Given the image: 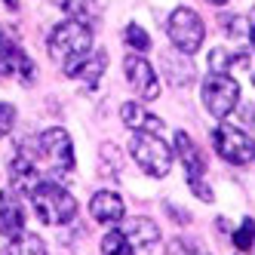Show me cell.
<instances>
[{
  "label": "cell",
  "mask_w": 255,
  "mask_h": 255,
  "mask_svg": "<svg viewBox=\"0 0 255 255\" xmlns=\"http://www.w3.org/2000/svg\"><path fill=\"white\" fill-rule=\"evenodd\" d=\"M93 52V31L80 19H65L56 31L49 34V59L62 65L68 77H74L77 65Z\"/></svg>",
  "instance_id": "cell-1"
},
{
  "label": "cell",
  "mask_w": 255,
  "mask_h": 255,
  "mask_svg": "<svg viewBox=\"0 0 255 255\" xmlns=\"http://www.w3.org/2000/svg\"><path fill=\"white\" fill-rule=\"evenodd\" d=\"M31 203H34V212H37V218L43 225H68L77 215V200L65 188L52 185V181L37 185L31 191Z\"/></svg>",
  "instance_id": "cell-2"
},
{
  "label": "cell",
  "mask_w": 255,
  "mask_h": 255,
  "mask_svg": "<svg viewBox=\"0 0 255 255\" xmlns=\"http://www.w3.org/2000/svg\"><path fill=\"white\" fill-rule=\"evenodd\" d=\"M129 154L154 178H163L172 169V148L160 138V132H135L129 141Z\"/></svg>",
  "instance_id": "cell-3"
},
{
  "label": "cell",
  "mask_w": 255,
  "mask_h": 255,
  "mask_svg": "<svg viewBox=\"0 0 255 255\" xmlns=\"http://www.w3.org/2000/svg\"><path fill=\"white\" fill-rule=\"evenodd\" d=\"M166 34L169 40L178 52H185V56H194V52L203 46V37H206V25L203 19L191 9V6H178L169 22H166Z\"/></svg>",
  "instance_id": "cell-4"
},
{
  "label": "cell",
  "mask_w": 255,
  "mask_h": 255,
  "mask_svg": "<svg viewBox=\"0 0 255 255\" xmlns=\"http://www.w3.org/2000/svg\"><path fill=\"white\" fill-rule=\"evenodd\" d=\"M237 102H240V83L234 77H228L225 71H209L206 80H203V105L206 111L218 120H225Z\"/></svg>",
  "instance_id": "cell-5"
},
{
  "label": "cell",
  "mask_w": 255,
  "mask_h": 255,
  "mask_svg": "<svg viewBox=\"0 0 255 255\" xmlns=\"http://www.w3.org/2000/svg\"><path fill=\"white\" fill-rule=\"evenodd\" d=\"M175 154L181 157V163H185L188 188H191L200 200H212V188L203 181V175H206V157H203V151H200V144H194V138H191L185 129L175 132Z\"/></svg>",
  "instance_id": "cell-6"
},
{
  "label": "cell",
  "mask_w": 255,
  "mask_h": 255,
  "mask_svg": "<svg viewBox=\"0 0 255 255\" xmlns=\"http://www.w3.org/2000/svg\"><path fill=\"white\" fill-rule=\"evenodd\" d=\"M37 151L52 172L68 175L74 169V144H71V135L62 126H52V129H43L37 135Z\"/></svg>",
  "instance_id": "cell-7"
},
{
  "label": "cell",
  "mask_w": 255,
  "mask_h": 255,
  "mask_svg": "<svg viewBox=\"0 0 255 255\" xmlns=\"http://www.w3.org/2000/svg\"><path fill=\"white\" fill-rule=\"evenodd\" d=\"M212 148H215L218 157L234 163V166H246V163H252V138L243 129L231 126V123H218L212 129Z\"/></svg>",
  "instance_id": "cell-8"
},
{
  "label": "cell",
  "mask_w": 255,
  "mask_h": 255,
  "mask_svg": "<svg viewBox=\"0 0 255 255\" xmlns=\"http://www.w3.org/2000/svg\"><path fill=\"white\" fill-rule=\"evenodd\" d=\"M34 74H37V68L22 49L19 37H12L9 31H0V77H15L22 83H31Z\"/></svg>",
  "instance_id": "cell-9"
},
{
  "label": "cell",
  "mask_w": 255,
  "mask_h": 255,
  "mask_svg": "<svg viewBox=\"0 0 255 255\" xmlns=\"http://www.w3.org/2000/svg\"><path fill=\"white\" fill-rule=\"evenodd\" d=\"M123 237H126V243H129L132 255H157L160 243H163L157 222H154V218H144V215L129 218L126 228H123Z\"/></svg>",
  "instance_id": "cell-10"
},
{
  "label": "cell",
  "mask_w": 255,
  "mask_h": 255,
  "mask_svg": "<svg viewBox=\"0 0 255 255\" xmlns=\"http://www.w3.org/2000/svg\"><path fill=\"white\" fill-rule=\"evenodd\" d=\"M123 71H126V83L135 89V96H138V99H144V102L160 99V80H157V71H154L148 62H144L141 56H126Z\"/></svg>",
  "instance_id": "cell-11"
},
{
  "label": "cell",
  "mask_w": 255,
  "mask_h": 255,
  "mask_svg": "<svg viewBox=\"0 0 255 255\" xmlns=\"http://www.w3.org/2000/svg\"><path fill=\"white\" fill-rule=\"evenodd\" d=\"M9 181H12V191L15 194H31L34 188L40 185V169L28 154H19L12 157L9 163Z\"/></svg>",
  "instance_id": "cell-12"
},
{
  "label": "cell",
  "mask_w": 255,
  "mask_h": 255,
  "mask_svg": "<svg viewBox=\"0 0 255 255\" xmlns=\"http://www.w3.org/2000/svg\"><path fill=\"white\" fill-rule=\"evenodd\" d=\"M89 215L96 218L99 225H117L123 218V200L114 191H99L89 200Z\"/></svg>",
  "instance_id": "cell-13"
},
{
  "label": "cell",
  "mask_w": 255,
  "mask_h": 255,
  "mask_svg": "<svg viewBox=\"0 0 255 255\" xmlns=\"http://www.w3.org/2000/svg\"><path fill=\"white\" fill-rule=\"evenodd\" d=\"M120 120H123L126 129H132V132H163V120L154 117L151 111H144L135 102H126L120 108Z\"/></svg>",
  "instance_id": "cell-14"
},
{
  "label": "cell",
  "mask_w": 255,
  "mask_h": 255,
  "mask_svg": "<svg viewBox=\"0 0 255 255\" xmlns=\"http://www.w3.org/2000/svg\"><path fill=\"white\" fill-rule=\"evenodd\" d=\"M25 231V215H22V206L15 203L12 191L3 194V203H0V234L6 237V240H15V237H22Z\"/></svg>",
  "instance_id": "cell-15"
},
{
  "label": "cell",
  "mask_w": 255,
  "mask_h": 255,
  "mask_svg": "<svg viewBox=\"0 0 255 255\" xmlns=\"http://www.w3.org/2000/svg\"><path fill=\"white\" fill-rule=\"evenodd\" d=\"M160 65L166 68V77H169L172 86L181 89V86H191L194 83V65L185 59V52H178V56H175V52H166V56L160 59Z\"/></svg>",
  "instance_id": "cell-16"
},
{
  "label": "cell",
  "mask_w": 255,
  "mask_h": 255,
  "mask_svg": "<svg viewBox=\"0 0 255 255\" xmlns=\"http://www.w3.org/2000/svg\"><path fill=\"white\" fill-rule=\"evenodd\" d=\"M102 71H105V52H89V56L77 65L74 77H83L86 83H96L102 77Z\"/></svg>",
  "instance_id": "cell-17"
},
{
  "label": "cell",
  "mask_w": 255,
  "mask_h": 255,
  "mask_svg": "<svg viewBox=\"0 0 255 255\" xmlns=\"http://www.w3.org/2000/svg\"><path fill=\"white\" fill-rule=\"evenodd\" d=\"M123 40H126V46H129L135 56H141V52H148L151 49V37H148V31H144L141 25H126V31H123Z\"/></svg>",
  "instance_id": "cell-18"
},
{
  "label": "cell",
  "mask_w": 255,
  "mask_h": 255,
  "mask_svg": "<svg viewBox=\"0 0 255 255\" xmlns=\"http://www.w3.org/2000/svg\"><path fill=\"white\" fill-rule=\"evenodd\" d=\"M102 255H132L129 243H126L123 231H108L102 237Z\"/></svg>",
  "instance_id": "cell-19"
},
{
  "label": "cell",
  "mask_w": 255,
  "mask_h": 255,
  "mask_svg": "<svg viewBox=\"0 0 255 255\" xmlns=\"http://www.w3.org/2000/svg\"><path fill=\"white\" fill-rule=\"evenodd\" d=\"M222 28L231 34V37H243V40L252 37V22H249V15H222Z\"/></svg>",
  "instance_id": "cell-20"
},
{
  "label": "cell",
  "mask_w": 255,
  "mask_h": 255,
  "mask_svg": "<svg viewBox=\"0 0 255 255\" xmlns=\"http://www.w3.org/2000/svg\"><path fill=\"white\" fill-rule=\"evenodd\" d=\"M12 249L15 255H46V243L37 234H25V231H22V243H15Z\"/></svg>",
  "instance_id": "cell-21"
},
{
  "label": "cell",
  "mask_w": 255,
  "mask_h": 255,
  "mask_svg": "<svg viewBox=\"0 0 255 255\" xmlns=\"http://www.w3.org/2000/svg\"><path fill=\"white\" fill-rule=\"evenodd\" d=\"M252 218H243V225L234 231V243H237V249H243V252H249L252 249Z\"/></svg>",
  "instance_id": "cell-22"
},
{
  "label": "cell",
  "mask_w": 255,
  "mask_h": 255,
  "mask_svg": "<svg viewBox=\"0 0 255 255\" xmlns=\"http://www.w3.org/2000/svg\"><path fill=\"white\" fill-rule=\"evenodd\" d=\"M12 123H15V108L6 105V102H0V138L12 129Z\"/></svg>",
  "instance_id": "cell-23"
},
{
  "label": "cell",
  "mask_w": 255,
  "mask_h": 255,
  "mask_svg": "<svg viewBox=\"0 0 255 255\" xmlns=\"http://www.w3.org/2000/svg\"><path fill=\"white\" fill-rule=\"evenodd\" d=\"M206 3H212V6H225L228 0H206Z\"/></svg>",
  "instance_id": "cell-24"
},
{
  "label": "cell",
  "mask_w": 255,
  "mask_h": 255,
  "mask_svg": "<svg viewBox=\"0 0 255 255\" xmlns=\"http://www.w3.org/2000/svg\"><path fill=\"white\" fill-rule=\"evenodd\" d=\"M3 3H6V6H12V9H15V6H19V0H3Z\"/></svg>",
  "instance_id": "cell-25"
},
{
  "label": "cell",
  "mask_w": 255,
  "mask_h": 255,
  "mask_svg": "<svg viewBox=\"0 0 255 255\" xmlns=\"http://www.w3.org/2000/svg\"><path fill=\"white\" fill-rule=\"evenodd\" d=\"M6 255H15V249H12V246H9V249H6Z\"/></svg>",
  "instance_id": "cell-26"
}]
</instances>
